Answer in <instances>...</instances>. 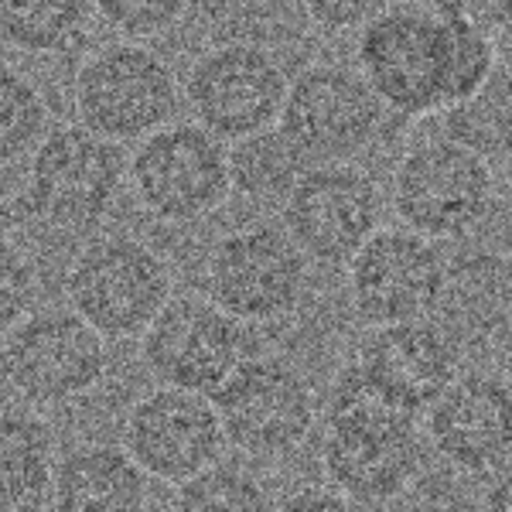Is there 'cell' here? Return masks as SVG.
Listing matches in <instances>:
<instances>
[{"mask_svg": "<svg viewBox=\"0 0 512 512\" xmlns=\"http://www.w3.org/2000/svg\"><path fill=\"white\" fill-rule=\"evenodd\" d=\"M72 96L86 130L113 144L147 140L171 127L178 110V79L158 52L137 41H113L79 65Z\"/></svg>", "mask_w": 512, "mask_h": 512, "instance_id": "277c9868", "label": "cell"}, {"mask_svg": "<svg viewBox=\"0 0 512 512\" xmlns=\"http://www.w3.org/2000/svg\"><path fill=\"white\" fill-rule=\"evenodd\" d=\"M427 434L458 472H502L512 465V386L489 373L458 376L427 410Z\"/></svg>", "mask_w": 512, "mask_h": 512, "instance_id": "ac0fdd59", "label": "cell"}, {"mask_svg": "<svg viewBox=\"0 0 512 512\" xmlns=\"http://www.w3.org/2000/svg\"><path fill=\"white\" fill-rule=\"evenodd\" d=\"M171 291L175 274L168 260L134 236L96 239L65 274L72 311L106 342L144 335L171 304Z\"/></svg>", "mask_w": 512, "mask_h": 512, "instance_id": "3957f363", "label": "cell"}, {"mask_svg": "<svg viewBox=\"0 0 512 512\" xmlns=\"http://www.w3.org/2000/svg\"><path fill=\"white\" fill-rule=\"evenodd\" d=\"M509 301L512 284L502 260L475 256L448 274V287L437 304V325L461 345L472 335H489L502 328Z\"/></svg>", "mask_w": 512, "mask_h": 512, "instance_id": "44dd1931", "label": "cell"}, {"mask_svg": "<svg viewBox=\"0 0 512 512\" xmlns=\"http://www.w3.org/2000/svg\"><path fill=\"white\" fill-rule=\"evenodd\" d=\"M355 59L386 110L403 117L444 113L451 106L454 79L448 4L379 7L359 31Z\"/></svg>", "mask_w": 512, "mask_h": 512, "instance_id": "7a4b0ae2", "label": "cell"}, {"mask_svg": "<svg viewBox=\"0 0 512 512\" xmlns=\"http://www.w3.org/2000/svg\"><path fill=\"white\" fill-rule=\"evenodd\" d=\"M482 512H512V465L495 472L489 489H485Z\"/></svg>", "mask_w": 512, "mask_h": 512, "instance_id": "f546056e", "label": "cell"}, {"mask_svg": "<svg viewBox=\"0 0 512 512\" xmlns=\"http://www.w3.org/2000/svg\"><path fill=\"white\" fill-rule=\"evenodd\" d=\"M226 431L209 396L161 386L140 396L123 427V448L161 482H192L216 465Z\"/></svg>", "mask_w": 512, "mask_h": 512, "instance_id": "2e32d148", "label": "cell"}, {"mask_svg": "<svg viewBox=\"0 0 512 512\" xmlns=\"http://www.w3.org/2000/svg\"><path fill=\"white\" fill-rule=\"evenodd\" d=\"M308 284V256L270 222L226 233L209 256L212 301L236 321H274L297 308Z\"/></svg>", "mask_w": 512, "mask_h": 512, "instance_id": "8fae6325", "label": "cell"}, {"mask_svg": "<svg viewBox=\"0 0 512 512\" xmlns=\"http://www.w3.org/2000/svg\"><path fill=\"white\" fill-rule=\"evenodd\" d=\"M106 366V338L76 311H35L7 328L4 376L28 403H69L86 396L103 383Z\"/></svg>", "mask_w": 512, "mask_h": 512, "instance_id": "30bf717a", "label": "cell"}, {"mask_svg": "<svg viewBox=\"0 0 512 512\" xmlns=\"http://www.w3.org/2000/svg\"><path fill=\"white\" fill-rule=\"evenodd\" d=\"M45 127L48 103L41 89L21 69L7 65L4 79H0V154H4L7 168H14L24 158H35V151L52 134Z\"/></svg>", "mask_w": 512, "mask_h": 512, "instance_id": "d4e9b609", "label": "cell"}, {"mask_svg": "<svg viewBox=\"0 0 512 512\" xmlns=\"http://www.w3.org/2000/svg\"><path fill=\"white\" fill-rule=\"evenodd\" d=\"M376 11L379 7L373 4H328V0H318V4L304 7L308 21L325 31H362Z\"/></svg>", "mask_w": 512, "mask_h": 512, "instance_id": "83f0119b", "label": "cell"}, {"mask_svg": "<svg viewBox=\"0 0 512 512\" xmlns=\"http://www.w3.org/2000/svg\"><path fill=\"white\" fill-rule=\"evenodd\" d=\"M175 512H274L270 492L236 465H212L178 489Z\"/></svg>", "mask_w": 512, "mask_h": 512, "instance_id": "484cf974", "label": "cell"}, {"mask_svg": "<svg viewBox=\"0 0 512 512\" xmlns=\"http://www.w3.org/2000/svg\"><path fill=\"white\" fill-rule=\"evenodd\" d=\"M291 79L274 52L253 41H222L195 59L185 82L195 123L219 140H250L280 123Z\"/></svg>", "mask_w": 512, "mask_h": 512, "instance_id": "9c48e42d", "label": "cell"}, {"mask_svg": "<svg viewBox=\"0 0 512 512\" xmlns=\"http://www.w3.org/2000/svg\"><path fill=\"white\" fill-rule=\"evenodd\" d=\"M458 359L461 345L437 321L424 318L373 328L352 366L383 400L417 417L431 410L458 379Z\"/></svg>", "mask_w": 512, "mask_h": 512, "instance_id": "e0dca14e", "label": "cell"}, {"mask_svg": "<svg viewBox=\"0 0 512 512\" xmlns=\"http://www.w3.org/2000/svg\"><path fill=\"white\" fill-rule=\"evenodd\" d=\"M383 117V99L373 93L359 69L318 62L291 79L277 130L308 161L345 164L352 154L373 144Z\"/></svg>", "mask_w": 512, "mask_h": 512, "instance_id": "ba28073f", "label": "cell"}, {"mask_svg": "<svg viewBox=\"0 0 512 512\" xmlns=\"http://www.w3.org/2000/svg\"><path fill=\"white\" fill-rule=\"evenodd\" d=\"M222 431L233 448L277 458L294 451L315 424V396L291 362L274 355H256L229 376L212 396Z\"/></svg>", "mask_w": 512, "mask_h": 512, "instance_id": "5bb4252c", "label": "cell"}, {"mask_svg": "<svg viewBox=\"0 0 512 512\" xmlns=\"http://www.w3.org/2000/svg\"><path fill=\"white\" fill-rule=\"evenodd\" d=\"M383 198L376 181L355 164H315L284 198V229L308 260L325 267L352 256L379 233Z\"/></svg>", "mask_w": 512, "mask_h": 512, "instance_id": "4fadbf2b", "label": "cell"}, {"mask_svg": "<svg viewBox=\"0 0 512 512\" xmlns=\"http://www.w3.org/2000/svg\"><path fill=\"white\" fill-rule=\"evenodd\" d=\"M233 158V188L260 202L287 198L308 171V158L280 130H263L250 140L229 147Z\"/></svg>", "mask_w": 512, "mask_h": 512, "instance_id": "cb8c5ba5", "label": "cell"}, {"mask_svg": "<svg viewBox=\"0 0 512 512\" xmlns=\"http://www.w3.org/2000/svg\"><path fill=\"white\" fill-rule=\"evenodd\" d=\"M506 185H509V192H512V158L506 161Z\"/></svg>", "mask_w": 512, "mask_h": 512, "instance_id": "4dcf8cb0", "label": "cell"}, {"mask_svg": "<svg viewBox=\"0 0 512 512\" xmlns=\"http://www.w3.org/2000/svg\"><path fill=\"white\" fill-rule=\"evenodd\" d=\"M127 178L151 216L195 222L216 212L233 192V158L226 140L198 123H171L140 140Z\"/></svg>", "mask_w": 512, "mask_h": 512, "instance_id": "52a82bcc", "label": "cell"}, {"mask_svg": "<svg viewBox=\"0 0 512 512\" xmlns=\"http://www.w3.org/2000/svg\"><path fill=\"white\" fill-rule=\"evenodd\" d=\"M55 441L48 424L28 410H7L0 431V509L4 512H48L55 499Z\"/></svg>", "mask_w": 512, "mask_h": 512, "instance_id": "ffe728a7", "label": "cell"}, {"mask_svg": "<svg viewBox=\"0 0 512 512\" xmlns=\"http://www.w3.org/2000/svg\"><path fill=\"white\" fill-rule=\"evenodd\" d=\"M448 274L434 239L407 226L379 229L349 263L352 308L373 328L424 321L441 304Z\"/></svg>", "mask_w": 512, "mask_h": 512, "instance_id": "7c38bea8", "label": "cell"}, {"mask_svg": "<svg viewBox=\"0 0 512 512\" xmlns=\"http://www.w3.org/2000/svg\"><path fill=\"white\" fill-rule=\"evenodd\" d=\"M444 137L468 147L482 161L512 158V69L499 65L492 79L465 103L444 113Z\"/></svg>", "mask_w": 512, "mask_h": 512, "instance_id": "7402d4cb", "label": "cell"}, {"mask_svg": "<svg viewBox=\"0 0 512 512\" xmlns=\"http://www.w3.org/2000/svg\"><path fill=\"white\" fill-rule=\"evenodd\" d=\"M140 349L147 369L164 386L216 396L246 362V335L216 301L181 294L154 318Z\"/></svg>", "mask_w": 512, "mask_h": 512, "instance_id": "9a60e30c", "label": "cell"}, {"mask_svg": "<svg viewBox=\"0 0 512 512\" xmlns=\"http://www.w3.org/2000/svg\"><path fill=\"white\" fill-rule=\"evenodd\" d=\"M96 11L110 28L140 45V38H154L175 28L188 14V4L181 0H106V4H96Z\"/></svg>", "mask_w": 512, "mask_h": 512, "instance_id": "4316f807", "label": "cell"}, {"mask_svg": "<svg viewBox=\"0 0 512 512\" xmlns=\"http://www.w3.org/2000/svg\"><path fill=\"white\" fill-rule=\"evenodd\" d=\"M127 175L130 161L120 144L82 123L55 127L24 171V205L48 226L79 233L113 209Z\"/></svg>", "mask_w": 512, "mask_h": 512, "instance_id": "5b68a950", "label": "cell"}, {"mask_svg": "<svg viewBox=\"0 0 512 512\" xmlns=\"http://www.w3.org/2000/svg\"><path fill=\"white\" fill-rule=\"evenodd\" d=\"M99 11L76 0H7L0 7L4 41L18 52L55 55L79 45Z\"/></svg>", "mask_w": 512, "mask_h": 512, "instance_id": "603a6c76", "label": "cell"}, {"mask_svg": "<svg viewBox=\"0 0 512 512\" xmlns=\"http://www.w3.org/2000/svg\"><path fill=\"white\" fill-rule=\"evenodd\" d=\"M280 512H362V509H359V502L349 499L345 492L311 485V489L294 492L291 499L280 506Z\"/></svg>", "mask_w": 512, "mask_h": 512, "instance_id": "f1b7e54d", "label": "cell"}, {"mask_svg": "<svg viewBox=\"0 0 512 512\" xmlns=\"http://www.w3.org/2000/svg\"><path fill=\"white\" fill-rule=\"evenodd\" d=\"M147 475L113 444H86L59 461L52 512H144Z\"/></svg>", "mask_w": 512, "mask_h": 512, "instance_id": "d6986e66", "label": "cell"}, {"mask_svg": "<svg viewBox=\"0 0 512 512\" xmlns=\"http://www.w3.org/2000/svg\"><path fill=\"white\" fill-rule=\"evenodd\" d=\"M424 448L417 417L383 400L349 366L332 386L321 461L338 492L355 502H390L414 482Z\"/></svg>", "mask_w": 512, "mask_h": 512, "instance_id": "6da1fadb", "label": "cell"}, {"mask_svg": "<svg viewBox=\"0 0 512 512\" xmlns=\"http://www.w3.org/2000/svg\"><path fill=\"white\" fill-rule=\"evenodd\" d=\"M492 164L448 137L420 140L393 171V212L427 239H458L489 216Z\"/></svg>", "mask_w": 512, "mask_h": 512, "instance_id": "8992f818", "label": "cell"}]
</instances>
